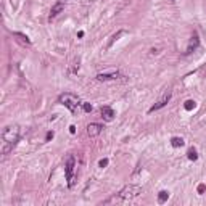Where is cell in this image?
I'll return each mask as SVG.
<instances>
[{"label": "cell", "instance_id": "obj_1", "mask_svg": "<svg viewBox=\"0 0 206 206\" xmlns=\"http://www.w3.org/2000/svg\"><path fill=\"white\" fill-rule=\"evenodd\" d=\"M2 139H3V144H5L3 148H2V153H3V155H8L19 140V127L18 126H8V127H5L3 134H2Z\"/></svg>", "mask_w": 206, "mask_h": 206}, {"label": "cell", "instance_id": "obj_2", "mask_svg": "<svg viewBox=\"0 0 206 206\" xmlns=\"http://www.w3.org/2000/svg\"><path fill=\"white\" fill-rule=\"evenodd\" d=\"M58 100H60V103L64 105L71 113H77V110H79V106H81L79 98H77L76 95H72V94H63V95H60Z\"/></svg>", "mask_w": 206, "mask_h": 206}, {"label": "cell", "instance_id": "obj_3", "mask_svg": "<svg viewBox=\"0 0 206 206\" xmlns=\"http://www.w3.org/2000/svg\"><path fill=\"white\" fill-rule=\"evenodd\" d=\"M142 193V190H140V187H137V185H127V187H124L119 192V200H134V198H137Z\"/></svg>", "mask_w": 206, "mask_h": 206}, {"label": "cell", "instance_id": "obj_4", "mask_svg": "<svg viewBox=\"0 0 206 206\" xmlns=\"http://www.w3.org/2000/svg\"><path fill=\"white\" fill-rule=\"evenodd\" d=\"M74 167H76V158L69 156L64 166V172H66V180H68V187H72L74 185Z\"/></svg>", "mask_w": 206, "mask_h": 206}, {"label": "cell", "instance_id": "obj_5", "mask_svg": "<svg viewBox=\"0 0 206 206\" xmlns=\"http://www.w3.org/2000/svg\"><path fill=\"white\" fill-rule=\"evenodd\" d=\"M169 100H171V92H166V94L163 95L161 98H159V100H158L156 103H155V105H153L152 108H150V111H148V113L158 111V110H159V108H163V106H164V105H166V103H167V102H169Z\"/></svg>", "mask_w": 206, "mask_h": 206}, {"label": "cell", "instance_id": "obj_6", "mask_svg": "<svg viewBox=\"0 0 206 206\" xmlns=\"http://www.w3.org/2000/svg\"><path fill=\"white\" fill-rule=\"evenodd\" d=\"M103 130V126L98 124V122H92V124L87 126V135L89 137H97V135L102 134Z\"/></svg>", "mask_w": 206, "mask_h": 206}, {"label": "cell", "instance_id": "obj_7", "mask_svg": "<svg viewBox=\"0 0 206 206\" xmlns=\"http://www.w3.org/2000/svg\"><path fill=\"white\" fill-rule=\"evenodd\" d=\"M118 77H122V76H119L118 72H111V74H103V72H100V74H97V79H98V81H114Z\"/></svg>", "mask_w": 206, "mask_h": 206}, {"label": "cell", "instance_id": "obj_8", "mask_svg": "<svg viewBox=\"0 0 206 206\" xmlns=\"http://www.w3.org/2000/svg\"><path fill=\"white\" fill-rule=\"evenodd\" d=\"M63 8H64V5L60 2V3H56L55 7H52V10H50V19H53V18H56L60 13L63 11Z\"/></svg>", "mask_w": 206, "mask_h": 206}, {"label": "cell", "instance_id": "obj_9", "mask_svg": "<svg viewBox=\"0 0 206 206\" xmlns=\"http://www.w3.org/2000/svg\"><path fill=\"white\" fill-rule=\"evenodd\" d=\"M113 116H114V111H113L110 106H103V108H102V118H103V119H106V121H111Z\"/></svg>", "mask_w": 206, "mask_h": 206}, {"label": "cell", "instance_id": "obj_10", "mask_svg": "<svg viewBox=\"0 0 206 206\" xmlns=\"http://www.w3.org/2000/svg\"><path fill=\"white\" fill-rule=\"evenodd\" d=\"M171 145H172L174 148L182 147V145H184V139H180V137H172V139H171Z\"/></svg>", "mask_w": 206, "mask_h": 206}, {"label": "cell", "instance_id": "obj_11", "mask_svg": "<svg viewBox=\"0 0 206 206\" xmlns=\"http://www.w3.org/2000/svg\"><path fill=\"white\" fill-rule=\"evenodd\" d=\"M197 47H198V36H197V34H193V37H192V41H190V45H188L187 52H192V50L197 49Z\"/></svg>", "mask_w": 206, "mask_h": 206}, {"label": "cell", "instance_id": "obj_12", "mask_svg": "<svg viewBox=\"0 0 206 206\" xmlns=\"http://www.w3.org/2000/svg\"><path fill=\"white\" fill-rule=\"evenodd\" d=\"M187 156H188L190 161H197V159H198V155H197V152H195V148H190V150H188Z\"/></svg>", "mask_w": 206, "mask_h": 206}, {"label": "cell", "instance_id": "obj_13", "mask_svg": "<svg viewBox=\"0 0 206 206\" xmlns=\"http://www.w3.org/2000/svg\"><path fill=\"white\" fill-rule=\"evenodd\" d=\"M167 198H169V193L166 192V190H163V192H159V195H158V201L164 203V201H167Z\"/></svg>", "mask_w": 206, "mask_h": 206}, {"label": "cell", "instance_id": "obj_14", "mask_svg": "<svg viewBox=\"0 0 206 206\" xmlns=\"http://www.w3.org/2000/svg\"><path fill=\"white\" fill-rule=\"evenodd\" d=\"M184 106H185V110H187V111H192L193 108H195V102H193V100H187Z\"/></svg>", "mask_w": 206, "mask_h": 206}, {"label": "cell", "instance_id": "obj_15", "mask_svg": "<svg viewBox=\"0 0 206 206\" xmlns=\"http://www.w3.org/2000/svg\"><path fill=\"white\" fill-rule=\"evenodd\" d=\"M15 37H19L23 42H26V44H31V41L27 39V36H24V34H21V32H15Z\"/></svg>", "mask_w": 206, "mask_h": 206}, {"label": "cell", "instance_id": "obj_16", "mask_svg": "<svg viewBox=\"0 0 206 206\" xmlns=\"http://www.w3.org/2000/svg\"><path fill=\"white\" fill-rule=\"evenodd\" d=\"M124 34H126L124 31H119L118 34H114V36H113V39H111V42H110V45H113V42H114V41H118V39H119L121 36H124Z\"/></svg>", "mask_w": 206, "mask_h": 206}, {"label": "cell", "instance_id": "obj_17", "mask_svg": "<svg viewBox=\"0 0 206 206\" xmlns=\"http://www.w3.org/2000/svg\"><path fill=\"white\" fill-rule=\"evenodd\" d=\"M82 108H84V111H87V113L92 111V105H90V103H82Z\"/></svg>", "mask_w": 206, "mask_h": 206}, {"label": "cell", "instance_id": "obj_18", "mask_svg": "<svg viewBox=\"0 0 206 206\" xmlns=\"http://www.w3.org/2000/svg\"><path fill=\"white\" fill-rule=\"evenodd\" d=\"M98 166H100V167H106V166H108V159H106V158L100 159V161H98Z\"/></svg>", "mask_w": 206, "mask_h": 206}, {"label": "cell", "instance_id": "obj_19", "mask_svg": "<svg viewBox=\"0 0 206 206\" xmlns=\"http://www.w3.org/2000/svg\"><path fill=\"white\" fill-rule=\"evenodd\" d=\"M205 190H206V187H205L203 184H200V185H198V193H203Z\"/></svg>", "mask_w": 206, "mask_h": 206}, {"label": "cell", "instance_id": "obj_20", "mask_svg": "<svg viewBox=\"0 0 206 206\" xmlns=\"http://www.w3.org/2000/svg\"><path fill=\"white\" fill-rule=\"evenodd\" d=\"M69 132L74 134V132H76V126H69Z\"/></svg>", "mask_w": 206, "mask_h": 206}, {"label": "cell", "instance_id": "obj_21", "mask_svg": "<svg viewBox=\"0 0 206 206\" xmlns=\"http://www.w3.org/2000/svg\"><path fill=\"white\" fill-rule=\"evenodd\" d=\"M50 139H53V132H49V134H47V140H50Z\"/></svg>", "mask_w": 206, "mask_h": 206}, {"label": "cell", "instance_id": "obj_22", "mask_svg": "<svg viewBox=\"0 0 206 206\" xmlns=\"http://www.w3.org/2000/svg\"><path fill=\"white\" fill-rule=\"evenodd\" d=\"M171 2H174V0H171Z\"/></svg>", "mask_w": 206, "mask_h": 206}]
</instances>
